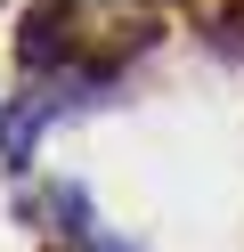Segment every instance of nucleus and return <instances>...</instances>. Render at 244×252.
<instances>
[{"instance_id":"1","label":"nucleus","mask_w":244,"mask_h":252,"mask_svg":"<svg viewBox=\"0 0 244 252\" xmlns=\"http://www.w3.org/2000/svg\"><path fill=\"white\" fill-rule=\"evenodd\" d=\"M65 106H73V98H65V82H33V90H16V98L0 106V163L25 171L33 147H41V130L65 114Z\"/></svg>"},{"instance_id":"2","label":"nucleus","mask_w":244,"mask_h":252,"mask_svg":"<svg viewBox=\"0 0 244 252\" xmlns=\"http://www.w3.org/2000/svg\"><path fill=\"white\" fill-rule=\"evenodd\" d=\"M49 220H57V236H73L81 252H130L122 236H98V220H90V203H81V187H73V179L49 187Z\"/></svg>"}]
</instances>
